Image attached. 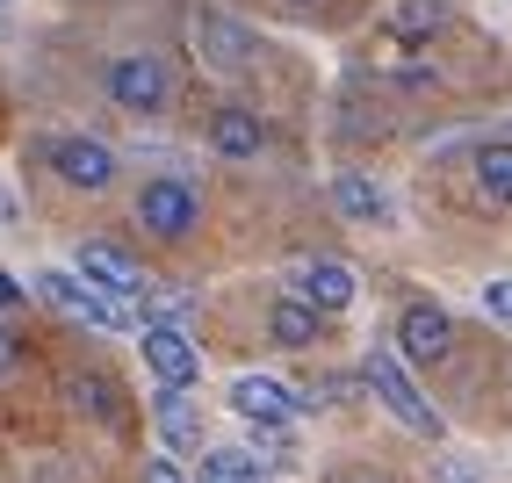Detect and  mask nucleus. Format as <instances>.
<instances>
[{"instance_id": "1", "label": "nucleus", "mask_w": 512, "mask_h": 483, "mask_svg": "<svg viewBox=\"0 0 512 483\" xmlns=\"http://www.w3.org/2000/svg\"><path fill=\"white\" fill-rule=\"evenodd\" d=\"M361 383L375 390V404H383V411H390L397 426H412L419 440H440V433H448V426H440V411H433V404L419 397V383H412V375H404V361H397V354H368Z\"/></svg>"}, {"instance_id": "2", "label": "nucleus", "mask_w": 512, "mask_h": 483, "mask_svg": "<svg viewBox=\"0 0 512 483\" xmlns=\"http://www.w3.org/2000/svg\"><path fill=\"white\" fill-rule=\"evenodd\" d=\"M109 101L123 116H166V101H174V73H166L159 51H123L109 65Z\"/></svg>"}, {"instance_id": "3", "label": "nucleus", "mask_w": 512, "mask_h": 483, "mask_svg": "<svg viewBox=\"0 0 512 483\" xmlns=\"http://www.w3.org/2000/svg\"><path fill=\"white\" fill-rule=\"evenodd\" d=\"M138 224H145L152 238H188V231L202 224V195H195L181 174H159V181L138 188Z\"/></svg>"}, {"instance_id": "4", "label": "nucleus", "mask_w": 512, "mask_h": 483, "mask_svg": "<svg viewBox=\"0 0 512 483\" xmlns=\"http://www.w3.org/2000/svg\"><path fill=\"white\" fill-rule=\"evenodd\" d=\"M44 159H51V174L65 181V188H109L116 181V145H101V137H87V130H73V137H51L44 145Z\"/></svg>"}, {"instance_id": "5", "label": "nucleus", "mask_w": 512, "mask_h": 483, "mask_svg": "<svg viewBox=\"0 0 512 483\" xmlns=\"http://www.w3.org/2000/svg\"><path fill=\"white\" fill-rule=\"evenodd\" d=\"M188 37H195V58H202V65H217V73H246L253 51H260L253 29H246V22H231V15H217V8H195Z\"/></svg>"}, {"instance_id": "6", "label": "nucleus", "mask_w": 512, "mask_h": 483, "mask_svg": "<svg viewBox=\"0 0 512 483\" xmlns=\"http://www.w3.org/2000/svg\"><path fill=\"white\" fill-rule=\"evenodd\" d=\"M73 267H80V282L87 289H101V296H116V303H138L145 289H152V274L130 260L123 246H109V238H94V246H80L73 253Z\"/></svg>"}, {"instance_id": "7", "label": "nucleus", "mask_w": 512, "mask_h": 483, "mask_svg": "<svg viewBox=\"0 0 512 483\" xmlns=\"http://www.w3.org/2000/svg\"><path fill=\"white\" fill-rule=\"evenodd\" d=\"M231 411H238V419H253V426L267 433V426H296L311 404H303V397L282 383V375H231Z\"/></svg>"}, {"instance_id": "8", "label": "nucleus", "mask_w": 512, "mask_h": 483, "mask_svg": "<svg viewBox=\"0 0 512 483\" xmlns=\"http://www.w3.org/2000/svg\"><path fill=\"white\" fill-rule=\"evenodd\" d=\"M138 347H145V375H152L159 390H195L202 354H195V339H188L181 325H145Z\"/></svg>"}, {"instance_id": "9", "label": "nucleus", "mask_w": 512, "mask_h": 483, "mask_svg": "<svg viewBox=\"0 0 512 483\" xmlns=\"http://www.w3.org/2000/svg\"><path fill=\"white\" fill-rule=\"evenodd\" d=\"M397 347H404V361H419V368H433V361H448L455 354V318L440 303H412L397 318Z\"/></svg>"}, {"instance_id": "10", "label": "nucleus", "mask_w": 512, "mask_h": 483, "mask_svg": "<svg viewBox=\"0 0 512 483\" xmlns=\"http://www.w3.org/2000/svg\"><path fill=\"white\" fill-rule=\"evenodd\" d=\"M296 303H311L318 310V318H332V310H347L354 303V274L347 267H339V260H296V289H289Z\"/></svg>"}, {"instance_id": "11", "label": "nucleus", "mask_w": 512, "mask_h": 483, "mask_svg": "<svg viewBox=\"0 0 512 483\" xmlns=\"http://www.w3.org/2000/svg\"><path fill=\"white\" fill-rule=\"evenodd\" d=\"M210 152H217V159H260V152H267L260 109H246V101H224V109L210 116Z\"/></svg>"}, {"instance_id": "12", "label": "nucleus", "mask_w": 512, "mask_h": 483, "mask_svg": "<svg viewBox=\"0 0 512 483\" xmlns=\"http://www.w3.org/2000/svg\"><path fill=\"white\" fill-rule=\"evenodd\" d=\"M159 440H166V455H195L202 447V404L188 390H159Z\"/></svg>"}, {"instance_id": "13", "label": "nucleus", "mask_w": 512, "mask_h": 483, "mask_svg": "<svg viewBox=\"0 0 512 483\" xmlns=\"http://www.w3.org/2000/svg\"><path fill=\"white\" fill-rule=\"evenodd\" d=\"M332 202H339V217H347V224H397L390 195L375 188L368 174H339V181H332Z\"/></svg>"}, {"instance_id": "14", "label": "nucleus", "mask_w": 512, "mask_h": 483, "mask_svg": "<svg viewBox=\"0 0 512 483\" xmlns=\"http://www.w3.org/2000/svg\"><path fill=\"white\" fill-rule=\"evenodd\" d=\"M448 29V0H390V37L397 44H426Z\"/></svg>"}, {"instance_id": "15", "label": "nucleus", "mask_w": 512, "mask_h": 483, "mask_svg": "<svg viewBox=\"0 0 512 483\" xmlns=\"http://www.w3.org/2000/svg\"><path fill=\"white\" fill-rule=\"evenodd\" d=\"M318 325H325V318H318L311 303H296V296H282L275 310H267V339L289 347V354H296V347H318Z\"/></svg>"}, {"instance_id": "16", "label": "nucleus", "mask_w": 512, "mask_h": 483, "mask_svg": "<svg viewBox=\"0 0 512 483\" xmlns=\"http://www.w3.org/2000/svg\"><path fill=\"white\" fill-rule=\"evenodd\" d=\"M476 188H484V202H498V210H512V145H476Z\"/></svg>"}, {"instance_id": "17", "label": "nucleus", "mask_w": 512, "mask_h": 483, "mask_svg": "<svg viewBox=\"0 0 512 483\" xmlns=\"http://www.w3.org/2000/svg\"><path fill=\"white\" fill-rule=\"evenodd\" d=\"M195 483H267V469L253 455H238V447H202Z\"/></svg>"}, {"instance_id": "18", "label": "nucleus", "mask_w": 512, "mask_h": 483, "mask_svg": "<svg viewBox=\"0 0 512 483\" xmlns=\"http://www.w3.org/2000/svg\"><path fill=\"white\" fill-rule=\"evenodd\" d=\"M37 296L58 303V310H73V318H87V282L80 274H37Z\"/></svg>"}, {"instance_id": "19", "label": "nucleus", "mask_w": 512, "mask_h": 483, "mask_svg": "<svg viewBox=\"0 0 512 483\" xmlns=\"http://www.w3.org/2000/svg\"><path fill=\"white\" fill-rule=\"evenodd\" d=\"M80 404L94 411V419H101V426H116V419H123V404H116V390H109V383H101V375H80Z\"/></svg>"}, {"instance_id": "20", "label": "nucleus", "mask_w": 512, "mask_h": 483, "mask_svg": "<svg viewBox=\"0 0 512 483\" xmlns=\"http://www.w3.org/2000/svg\"><path fill=\"white\" fill-rule=\"evenodd\" d=\"M484 310L498 325H512V282H484Z\"/></svg>"}, {"instance_id": "21", "label": "nucleus", "mask_w": 512, "mask_h": 483, "mask_svg": "<svg viewBox=\"0 0 512 483\" xmlns=\"http://www.w3.org/2000/svg\"><path fill=\"white\" fill-rule=\"evenodd\" d=\"M145 483H188V469H181L174 455H152V462H145Z\"/></svg>"}, {"instance_id": "22", "label": "nucleus", "mask_w": 512, "mask_h": 483, "mask_svg": "<svg viewBox=\"0 0 512 483\" xmlns=\"http://www.w3.org/2000/svg\"><path fill=\"white\" fill-rule=\"evenodd\" d=\"M22 368V339L8 332V325H0V383H8V375Z\"/></svg>"}, {"instance_id": "23", "label": "nucleus", "mask_w": 512, "mask_h": 483, "mask_svg": "<svg viewBox=\"0 0 512 483\" xmlns=\"http://www.w3.org/2000/svg\"><path fill=\"white\" fill-rule=\"evenodd\" d=\"M433 483H484V476H476V462H440Z\"/></svg>"}, {"instance_id": "24", "label": "nucleus", "mask_w": 512, "mask_h": 483, "mask_svg": "<svg viewBox=\"0 0 512 483\" xmlns=\"http://www.w3.org/2000/svg\"><path fill=\"white\" fill-rule=\"evenodd\" d=\"M22 296H29V289H22V282H8V274H0V310H15Z\"/></svg>"}, {"instance_id": "25", "label": "nucleus", "mask_w": 512, "mask_h": 483, "mask_svg": "<svg viewBox=\"0 0 512 483\" xmlns=\"http://www.w3.org/2000/svg\"><path fill=\"white\" fill-rule=\"evenodd\" d=\"M289 8H318V0H289Z\"/></svg>"}, {"instance_id": "26", "label": "nucleus", "mask_w": 512, "mask_h": 483, "mask_svg": "<svg viewBox=\"0 0 512 483\" xmlns=\"http://www.w3.org/2000/svg\"><path fill=\"white\" fill-rule=\"evenodd\" d=\"M0 8H8V0H0Z\"/></svg>"}]
</instances>
